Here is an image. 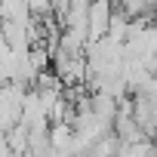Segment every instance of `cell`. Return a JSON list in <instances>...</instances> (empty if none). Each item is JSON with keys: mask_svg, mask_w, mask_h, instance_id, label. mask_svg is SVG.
<instances>
[{"mask_svg": "<svg viewBox=\"0 0 157 157\" xmlns=\"http://www.w3.org/2000/svg\"><path fill=\"white\" fill-rule=\"evenodd\" d=\"M0 157H16L13 148H10V142H6V132H0Z\"/></svg>", "mask_w": 157, "mask_h": 157, "instance_id": "1", "label": "cell"}]
</instances>
